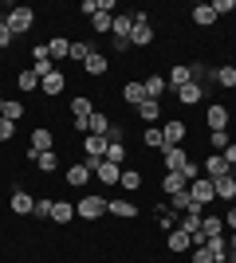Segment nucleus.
Returning <instances> with one entry per match:
<instances>
[{
	"mask_svg": "<svg viewBox=\"0 0 236 263\" xmlns=\"http://www.w3.org/2000/svg\"><path fill=\"white\" fill-rule=\"evenodd\" d=\"M75 216L79 220H99V216H106V197H99V193L79 197L75 200Z\"/></svg>",
	"mask_w": 236,
	"mask_h": 263,
	"instance_id": "f257e3e1",
	"label": "nucleus"
},
{
	"mask_svg": "<svg viewBox=\"0 0 236 263\" xmlns=\"http://www.w3.org/2000/svg\"><path fill=\"white\" fill-rule=\"evenodd\" d=\"M134 20V32H130V47H150L154 44V24H150L146 12H130Z\"/></svg>",
	"mask_w": 236,
	"mask_h": 263,
	"instance_id": "f03ea898",
	"label": "nucleus"
},
{
	"mask_svg": "<svg viewBox=\"0 0 236 263\" xmlns=\"http://www.w3.org/2000/svg\"><path fill=\"white\" fill-rule=\"evenodd\" d=\"M4 24H8L12 35H28V32H32V24H35V12L20 4V8H12L8 16H4Z\"/></svg>",
	"mask_w": 236,
	"mask_h": 263,
	"instance_id": "7ed1b4c3",
	"label": "nucleus"
},
{
	"mask_svg": "<svg viewBox=\"0 0 236 263\" xmlns=\"http://www.w3.org/2000/svg\"><path fill=\"white\" fill-rule=\"evenodd\" d=\"M189 197H193V204L209 209V204L216 200V189H213V181H209V177H197V181H189Z\"/></svg>",
	"mask_w": 236,
	"mask_h": 263,
	"instance_id": "20e7f679",
	"label": "nucleus"
},
{
	"mask_svg": "<svg viewBox=\"0 0 236 263\" xmlns=\"http://www.w3.org/2000/svg\"><path fill=\"white\" fill-rule=\"evenodd\" d=\"M157 157H161V169H166V173H181V169H185V161H189L185 145H166Z\"/></svg>",
	"mask_w": 236,
	"mask_h": 263,
	"instance_id": "39448f33",
	"label": "nucleus"
},
{
	"mask_svg": "<svg viewBox=\"0 0 236 263\" xmlns=\"http://www.w3.org/2000/svg\"><path fill=\"white\" fill-rule=\"evenodd\" d=\"M228 122H232V114H228V106H225V102H213V106L205 110V126H209V134L228 130Z\"/></svg>",
	"mask_w": 236,
	"mask_h": 263,
	"instance_id": "423d86ee",
	"label": "nucleus"
},
{
	"mask_svg": "<svg viewBox=\"0 0 236 263\" xmlns=\"http://www.w3.org/2000/svg\"><path fill=\"white\" fill-rule=\"evenodd\" d=\"M201 173L209 177V181H221V177H228V173H232V165L225 161V154H209V157L201 161Z\"/></svg>",
	"mask_w": 236,
	"mask_h": 263,
	"instance_id": "0eeeda50",
	"label": "nucleus"
},
{
	"mask_svg": "<svg viewBox=\"0 0 236 263\" xmlns=\"http://www.w3.org/2000/svg\"><path fill=\"white\" fill-rule=\"evenodd\" d=\"M32 154H47V149H56V134L47 130V126H35L32 130V142H28Z\"/></svg>",
	"mask_w": 236,
	"mask_h": 263,
	"instance_id": "6e6552de",
	"label": "nucleus"
},
{
	"mask_svg": "<svg viewBox=\"0 0 236 263\" xmlns=\"http://www.w3.org/2000/svg\"><path fill=\"white\" fill-rule=\"evenodd\" d=\"M161 134H166V145H181L189 138V126L181 118H169V122H161Z\"/></svg>",
	"mask_w": 236,
	"mask_h": 263,
	"instance_id": "1a4fd4ad",
	"label": "nucleus"
},
{
	"mask_svg": "<svg viewBox=\"0 0 236 263\" xmlns=\"http://www.w3.org/2000/svg\"><path fill=\"white\" fill-rule=\"evenodd\" d=\"M63 177H67L71 189H87V181L95 177V169H90L87 161H79V165H67V173H63Z\"/></svg>",
	"mask_w": 236,
	"mask_h": 263,
	"instance_id": "9d476101",
	"label": "nucleus"
},
{
	"mask_svg": "<svg viewBox=\"0 0 236 263\" xmlns=\"http://www.w3.org/2000/svg\"><path fill=\"white\" fill-rule=\"evenodd\" d=\"M63 87H67V75H63V71H51L47 79H40V95H47V99H59Z\"/></svg>",
	"mask_w": 236,
	"mask_h": 263,
	"instance_id": "9b49d317",
	"label": "nucleus"
},
{
	"mask_svg": "<svg viewBox=\"0 0 236 263\" xmlns=\"http://www.w3.org/2000/svg\"><path fill=\"white\" fill-rule=\"evenodd\" d=\"M83 154H87V161H102V157H106V138L87 134V138H83Z\"/></svg>",
	"mask_w": 236,
	"mask_h": 263,
	"instance_id": "f8f14e48",
	"label": "nucleus"
},
{
	"mask_svg": "<svg viewBox=\"0 0 236 263\" xmlns=\"http://www.w3.org/2000/svg\"><path fill=\"white\" fill-rule=\"evenodd\" d=\"M166 248H169V252H173V255H185V252H193V240H189V232L173 228V232H169V236H166Z\"/></svg>",
	"mask_w": 236,
	"mask_h": 263,
	"instance_id": "ddd939ff",
	"label": "nucleus"
},
{
	"mask_svg": "<svg viewBox=\"0 0 236 263\" xmlns=\"http://www.w3.org/2000/svg\"><path fill=\"white\" fill-rule=\"evenodd\" d=\"M28 161H32L40 173H56L59 169V154L56 149H47V154H32V149H28Z\"/></svg>",
	"mask_w": 236,
	"mask_h": 263,
	"instance_id": "4468645a",
	"label": "nucleus"
},
{
	"mask_svg": "<svg viewBox=\"0 0 236 263\" xmlns=\"http://www.w3.org/2000/svg\"><path fill=\"white\" fill-rule=\"evenodd\" d=\"M130 32H134V20H130V12H114L111 35H114V40H126V44H130Z\"/></svg>",
	"mask_w": 236,
	"mask_h": 263,
	"instance_id": "2eb2a0df",
	"label": "nucleus"
},
{
	"mask_svg": "<svg viewBox=\"0 0 236 263\" xmlns=\"http://www.w3.org/2000/svg\"><path fill=\"white\" fill-rule=\"evenodd\" d=\"M106 71H111V59H106L102 51H90L87 63H83V75H95V79H99V75H106Z\"/></svg>",
	"mask_w": 236,
	"mask_h": 263,
	"instance_id": "dca6fc26",
	"label": "nucleus"
},
{
	"mask_svg": "<svg viewBox=\"0 0 236 263\" xmlns=\"http://www.w3.org/2000/svg\"><path fill=\"white\" fill-rule=\"evenodd\" d=\"M8 204H12V212H16V216H32V209H35V197H32V193H24V189H16Z\"/></svg>",
	"mask_w": 236,
	"mask_h": 263,
	"instance_id": "f3484780",
	"label": "nucleus"
},
{
	"mask_svg": "<svg viewBox=\"0 0 236 263\" xmlns=\"http://www.w3.org/2000/svg\"><path fill=\"white\" fill-rule=\"evenodd\" d=\"M122 102H126V106H142V102H146V87H142V79H130V83L122 87Z\"/></svg>",
	"mask_w": 236,
	"mask_h": 263,
	"instance_id": "a211bd4d",
	"label": "nucleus"
},
{
	"mask_svg": "<svg viewBox=\"0 0 236 263\" xmlns=\"http://www.w3.org/2000/svg\"><path fill=\"white\" fill-rule=\"evenodd\" d=\"M166 83H169V95H177L185 83H193V75H189V63H177L173 71L166 75Z\"/></svg>",
	"mask_w": 236,
	"mask_h": 263,
	"instance_id": "6ab92c4d",
	"label": "nucleus"
},
{
	"mask_svg": "<svg viewBox=\"0 0 236 263\" xmlns=\"http://www.w3.org/2000/svg\"><path fill=\"white\" fill-rule=\"evenodd\" d=\"M51 220H56V224H71V220H79L75 216V200H59L56 197V204H51Z\"/></svg>",
	"mask_w": 236,
	"mask_h": 263,
	"instance_id": "aec40b11",
	"label": "nucleus"
},
{
	"mask_svg": "<svg viewBox=\"0 0 236 263\" xmlns=\"http://www.w3.org/2000/svg\"><path fill=\"white\" fill-rule=\"evenodd\" d=\"M47 55H51V63H63L71 55V40H63V35H51L47 40Z\"/></svg>",
	"mask_w": 236,
	"mask_h": 263,
	"instance_id": "412c9836",
	"label": "nucleus"
},
{
	"mask_svg": "<svg viewBox=\"0 0 236 263\" xmlns=\"http://www.w3.org/2000/svg\"><path fill=\"white\" fill-rule=\"evenodd\" d=\"M106 212L118 216V220H134L138 216V204H134V200H106Z\"/></svg>",
	"mask_w": 236,
	"mask_h": 263,
	"instance_id": "4be33fe9",
	"label": "nucleus"
},
{
	"mask_svg": "<svg viewBox=\"0 0 236 263\" xmlns=\"http://www.w3.org/2000/svg\"><path fill=\"white\" fill-rule=\"evenodd\" d=\"M142 87H146V99H157V102H161V95H169L166 75H150V79H142Z\"/></svg>",
	"mask_w": 236,
	"mask_h": 263,
	"instance_id": "5701e85b",
	"label": "nucleus"
},
{
	"mask_svg": "<svg viewBox=\"0 0 236 263\" xmlns=\"http://www.w3.org/2000/svg\"><path fill=\"white\" fill-rule=\"evenodd\" d=\"M213 83H216V87H225V90H236V67L232 63H221L213 71Z\"/></svg>",
	"mask_w": 236,
	"mask_h": 263,
	"instance_id": "b1692460",
	"label": "nucleus"
},
{
	"mask_svg": "<svg viewBox=\"0 0 236 263\" xmlns=\"http://www.w3.org/2000/svg\"><path fill=\"white\" fill-rule=\"evenodd\" d=\"M185 189H189V181H185L181 173H166L161 177V193H166V197H177V193H185Z\"/></svg>",
	"mask_w": 236,
	"mask_h": 263,
	"instance_id": "393cba45",
	"label": "nucleus"
},
{
	"mask_svg": "<svg viewBox=\"0 0 236 263\" xmlns=\"http://www.w3.org/2000/svg\"><path fill=\"white\" fill-rule=\"evenodd\" d=\"M201 232L213 240V236H225V216H216V212H205L201 216Z\"/></svg>",
	"mask_w": 236,
	"mask_h": 263,
	"instance_id": "a878e982",
	"label": "nucleus"
},
{
	"mask_svg": "<svg viewBox=\"0 0 236 263\" xmlns=\"http://www.w3.org/2000/svg\"><path fill=\"white\" fill-rule=\"evenodd\" d=\"M173 99H177V102H181V106H197V102H201V99H205V90H201V87H197V83H185V87H181V90H177V95H173Z\"/></svg>",
	"mask_w": 236,
	"mask_h": 263,
	"instance_id": "bb28decb",
	"label": "nucleus"
},
{
	"mask_svg": "<svg viewBox=\"0 0 236 263\" xmlns=\"http://www.w3.org/2000/svg\"><path fill=\"white\" fill-rule=\"evenodd\" d=\"M134 110H138V118L146 122V126H154V122L161 118V102H157V99H146L142 106H134Z\"/></svg>",
	"mask_w": 236,
	"mask_h": 263,
	"instance_id": "cd10ccee",
	"label": "nucleus"
},
{
	"mask_svg": "<svg viewBox=\"0 0 236 263\" xmlns=\"http://www.w3.org/2000/svg\"><path fill=\"white\" fill-rule=\"evenodd\" d=\"M193 24H197V28H213L216 24L213 4H193Z\"/></svg>",
	"mask_w": 236,
	"mask_h": 263,
	"instance_id": "c85d7f7f",
	"label": "nucleus"
},
{
	"mask_svg": "<svg viewBox=\"0 0 236 263\" xmlns=\"http://www.w3.org/2000/svg\"><path fill=\"white\" fill-rule=\"evenodd\" d=\"M95 177H99L102 185H118L122 169H118V165H111V161H99V165H95Z\"/></svg>",
	"mask_w": 236,
	"mask_h": 263,
	"instance_id": "c756f323",
	"label": "nucleus"
},
{
	"mask_svg": "<svg viewBox=\"0 0 236 263\" xmlns=\"http://www.w3.org/2000/svg\"><path fill=\"white\" fill-rule=\"evenodd\" d=\"M16 87H20L24 95H35V90H40V75H35L32 67H24L20 75H16Z\"/></svg>",
	"mask_w": 236,
	"mask_h": 263,
	"instance_id": "7c9ffc66",
	"label": "nucleus"
},
{
	"mask_svg": "<svg viewBox=\"0 0 236 263\" xmlns=\"http://www.w3.org/2000/svg\"><path fill=\"white\" fill-rule=\"evenodd\" d=\"M142 142H146V149L161 154V149H166V134H161V126H146V134H142Z\"/></svg>",
	"mask_w": 236,
	"mask_h": 263,
	"instance_id": "2f4dec72",
	"label": "nucleus"
},
{
	"mask_svg": "<svg viewBox=\"0 0 236 263\" xmlns=\"http://www.w3.org/2000/svg\"><path fill=\"white\" fill-rule=\"evenodd\" d=\"M205 248L213 252V263H228V255H232V252H228V240H225V236H213Z\"/></svg>",
	"mask_w": 236,
	"mask_h": 263,
	"instance_id": "473e14b6",
	"label": "nucleus"
},
{
	"mask_svg": "<svg viewBox=\"0 0 236 263\" xmlns=\"http://www.w3.org/2000/svg\"><path fill=\"white\" fill-rule=\"evenodd\" d=\"M106 130H111V118H106L102 110H95V114H90V122H87V134H99V138H106Z\"/></svg>",
	"mask_w": 236,
	"mask_h": 263,
	"instance_id": "72a5a7b5",
	"label": "nucleus"
},
{
	"mask_svg": "<svg viewBox=\"0 0 236 263\" xmlns=\"http://www.w3.org/2000/svg\"><path fill=\"white\" fill-rule=\"evenodd\" d=\"M90 114H95V102H90L87 95L71 99V118H90Z\"/></svg>",
	"mask_w": 236,
	"mask_h": 263,
	"instance_id": "f704fd0d",
	"label": "nucleus"
},
{
	"mask_svg": "<svg viewBox=\"0 0 236 263\" xmlns=\"http://www.w3.org/2000/svg\"><path fill=\"white\" fill-rule=\"evenodd\" d=\"M213 189H216V200H232V197H236V181H232V173L221 177V181H213Z\"/></svg>",
	"mask_w": 236,
	"mask_h": 263,
	"instance_id": "c9c22d12",
	"label": "nucleus"
},
{
	"mask_svg": "<svg viewBox=\"0 0 236 263\" xmlns=\"http://www.w3.org/2000/svg\"><path fill=\"white\" fill-rule=\"evenodd\" d=\"M102 161H111V165H118L122 169V161H126V142H106V157Z\"/></svg>",
	"mask_w": 236,
	"mask_h": 263,
	"instance_id": "e433bc0d",
	"label": "nucleus"
},
{
	"mask_svg": "<svg viewBox=\"0 0 236 263\" xmlns=\"http://www.w3.org/2000/svg\"><path fill=\"white\" fill-rule=\"evenodd\" d=\"M118 185H122L126 193H138V189H142V173H138V169H122V177H118Z\"/></svg>",
	"mask_w": 236,
	"mask_h": 263,
	"instance_id": "4c0bfd02",
	"label": "nucleus"
},
{
	"mask_svg": "<svg viewBox=\"0 0 236 263\" xmlns=\"http://www.w3.org/2000/svg\"><path fill=\"white\" fill-rule=\"evenodd\" d=\"M201 216L205 212H185V216H177V228L193 236V232H201Z\"/></svg>",
	"mask_w": 236,
	"mask_h": 263,
	"instance_id": "58836bf2",
	"label": "nucleus"
},
{
	"mask_svg": "<svg viewBox=\"0 0 236 263\" xmlns=\"http://www.w3.org/2000/svg\"><path fill=\"white\" fill-rule=\"evenodd\" d=\"M90 51H95V44H79V40H71V55H67V59H71V63H79V67H83V63H87V55Z\"/></svg>",
	"mask_w": 236,
	"mask_h": 263,
	"instance_id": "ea45409f",
	"label": "nucleus"
},
{
	"mask_svg": "<svg viewBox=\"0 0 236 263\" xmlns=\"http://www.w3.org/2000/svg\"><path fill=\"white\" fill-rule=\"evenodd\" d=\"M111 24H114V16H106V12H95V16H90L95 35H111Z\"/></svg>",
	"mask_w": 236,
	"mask_h": 263,
	"instance_id": "a19ab883",
	"label": "nucleus"
},
{
	"mask_svg": "<svg viewBox=\"0 0 236 263\" xmlns=\"http://www.w3.org/2000/svg\"><path fill=\"white\" fill-rule=\"evenodd\" d=\"M157 224H161L166 232H173L177 228V212L169 209V204H157Z\"/></svg>",
	"mask_w": 236,
	"mask_h": 263,
	"instance_id": "79ce46f5",
	"label": "nucleus"
},
{
	"mask_svg": "<svg viewBox=\"0 0 236 263\" xmlns=\"http://www.w3.org/2000/svg\"><path fill=\"white\" fill-rule=\"evenodd\" d=\"M209 145H213V154H225L228 145H232V134H228V130H216V134H209Z\"/></svg>",
	"mask_w": 236,
	"mask_h": 263,
	"instance_id": "37998d69",
	"label": "nucleus"
},
{
	"mask_svg": "<svg viewBox=\"0 0 236 263\" xmlns=\"http://www.w3.org/2000/svg\"><path fill=\"white\" fill-rule=\"evenodd\" d=\"M51 204H56L51 197H35V209H32V216H40V220H51Z\"/></svg>",
	"mask_w": 236,
	"mask_h": 263,
	"instance_id": "c03bdc74",
	"label": "nucleus"
},
{
	"mask_svg": "<svg viewBox=\"0 0 236 263\" xmlns=\"http://www.w3.org/2000/svg\"><path fill=\"white\" fill-rule=\"evenodd\" d=\"M0 118L20 122V118H24V102H4V114H0Z\"/></svg>",
	"mask_w": 236,
	"mask_h": 263,
	"instance_id": "a18cd8bd",
	"label": "nucleus"
},
{
	"mask_svg": "<svg viewBox=\"0 0 236 263\" xmlns=\"http://www.w3.org/2000/svg\"><path fill=\"white\" fill-rule=\"evenodd\" d=\"M213 12H216V20H221L225 12H236V0H213Z\"/></svg>",
	"mask_w": 236,
	"mask_h": 263,
	"instance_id": "49530a36",
	"label": "nucleus"
},
{
	"mask_svg": "<svg viewBox=\"0 0 236 263\" xmlns=\"http://www.w3.org/2000/svg\"><path fill=\"white\" fill-rule=\"evenodd\" d=\"M181 177H185V181H197V177H205V173H201V165H197V161H185Z\"/></svg>",
	"mask_w": 236,
	"mask_h": 263,
	"instance_id": "de8ad7c7",
	"label": "nucleus"
},
{
	"mask_svg": "<svg viewBox=\"0 0 236 263\" xmlns=\"http://www.w3.org/2000/svg\"><path fill=\"white\" fill-rule=\"evenodd\" d=\"M12 134H16V122H8V118H0V142H8Z\"/></svg>",
	"mask_w": 236,
	"mask_h": 263,
	"instance_id": "09e8293b",
	"label": "nucleus"
},
{
	"mask_svg": "<svg viewBox=\"0 0 236 263\" xmlns=\"http://www.w3.org/2000/svg\"><path fill=\"white\" fill-rule=\"evenodd\" d=\"M193 263H213V252L209 248H193Z\"/></svg>",
	"mask_w": 236,
	"mask_h": 263,
	"instance_id": "8fccbe9b",
	"label": "nucleus"
},
{
	"mask_svg": "<svg viewBox=\"0 0 236 263\" xmlns=\"http://www.w3.org/2000/svg\"><path fill=\"white\" fill-rule=\"evenodd\" d=\"M12 40H16V35H12V32H8V24L0 20V51H4V47H8V44H12Z\"/></svg>",
	"mask_w": 236,
	"mask_h": 263,
	"instance_id": "3c124183",
	"label": "nucleus"
},
{
	"mask_svg": "<svg viewBox=\"0 0 236 263\" xmlns=\"http://www.w3.org/2000/svg\"><path fill=\"white\" fill-rule=\"evenodd\" d=\"M79 12H87V16H95V12H99V0H83V4H79Z\"/></svg>",
	"mask_w": 236,
	"mask_h": 263,
	"instance_id": "603ef678",
	"label": "nucleus"
},
{
	"mask_svg": "<svg viewBox=\"0 0 236 263\" xmlns=\"http://www.w3.org/2000/svg\"><path fill=\"white\" fill-rule=\"evenodd\" d=\"M111 51L122 55V51H130V44H126V40H111Z\"/></svg>",
	"mask_w": 236,
	"mask_h": 263,
	"instance_id": "864d4df0",
	"label": "nucleus"
},
{
	"mask_svg": "<svg viewBox=\"0 0 236 263\" xmlns=\"http://www.w3.org/2000/svg\"><path fill=\"white\" fill-rule=\"evenodd\" d=\"M225 228H228V232H236V209H228V212H225Z\"/></svg>",
	"mask_w": 236,
	"mask_h": 263,
	"instance_id": "5fc2aeb1",
	"label": "nucleus"
},
{
	"mask_svg": "<svg viewBox=\"0 0 236 263\" xmlns=\"http://www.w3.org/2000/svg\"><path fill=\"white\" fill-rule=\"evenodd\" d=\"M114 8H118L114 0H99V12H106V16H114Z\"/></svg>",
	"mask_w": 236,
	"mask_h": 263,
	"instance_id": "6e6d98bb",
	"label": "nucleus"
},
{
	"mask_svg": "<svg viewBox=\"0 0 236 263\" xmlns=\"http://www.w3.org/2000/svg\"><path fill=\"white\" fill-rule=\"evenodd\" d=\"M87 122H90V118H71V126H75V134H87Z\"/></svg>",
	"mask_w": 236,
	"mask_h": 263,
	"instance_id": "4d7b16f0",
	"label": "nucleus"
},
{
	"mask_svg": "<svg viewBox=\"0 0 236 263\" xmlns=\"http://www.w3.org/2000/svg\"><path fill=\"white\" fill-rule=\"evenodd\" d=\"M225 161H228V165H236V142H232V145L225 149Z\"/></svg>",
	"mask_w": 236,
	"mask_h": 263,
	"instance_id": "13d9d810",
	"label": "nucleus"
},
{
	"mask_svg": "<svg viewBox=\"0 0 236 263\" xmlns=\"http://www.w3.org/2000/svg\"><path fill=\"white\" fill-rule=\"evenodd\" d=\"M228 252L236 255V232H232V236H228Z\"/></svg>",
	"mask_w": 236,
	"mask_h": 263,
	"instance_id": "bf43d9fd",
	"label": "nucleus"
},
{
	"mask_svg": "<svg viewBox=\"0 0 236 263\" xmlns=\"http://www.w3.org/2000/svg\"><path fill=\"white\" fill-rule=\"evenodd\" d=\"M4 102H8V99H0V114H4Z\"/></svg>",
	"mask_w": 236,
	"mask_h": 263,
	"instance_id": "052dcab7",
	"label": "nucleus"
},
{
	"mask_svg": "<svg viewBox=\"0 0 236 263\" xmlns=\"http://www.w3.org/2000/svg\"><path fill=\"white\" fill-rule=\"evenodd\" d=\"M228 263H236V255H228Z\"/></svg>",
	"mask_w": 236,
	"mask_h": 263,
	"instance_id": "680f3d73",
	"label": "nucleus"
},
{
	"mask_svg": "<svg viewBox=\"0 0 236 263\" xmlns=\"http://www.w3.org/2000/svg\"><path fill=\"white\" fill-rule=\"evenodd\" d=\"M228 204H232V209H236V197H232V200H228Z\"/></svg>",
	"mask_w": 236,
	"mask_h": 263,
	"instance_id": "e2e57ef3",
	"label": "nucleus"
},
{
	"mask_svg": "<svg viewBox=\"0 0 236 263\" xmlns=\"http://www.w3.org/2000/svg\"><path fill=\"white\" fill-rule=\"evenodd\" d=\"M232 181H236V165H232Z\"/></svg>",
	"mask_w": 236,
	"mask_h": 263,
	"instance_id": "0e129e2a",
	"label": "nucleus"
}]
</instances>
